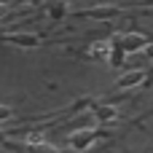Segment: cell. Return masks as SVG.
<instances>
[{
    "instance_id": "cell-7",
    "label": "cell",
    "mask_w": 153,
    "mask_h": 153,
    "mask_svg": "<svg viewBox=\"0 0 153 153\" xmlns=\"http://www.w3.org/2000/svg\"><path fill=\"white\" fill-rule=\"evenodd\" d=\"M11 40H16L19 46H35V43H38V40H35L32 35H13Z\"/></svg>"
},
{
    "instance_id": "cell-4",
    "label": "cell",
    "mask_w": 153,
    "mask_h": 153,
    "mask_svg": "<svg viewBox=\"0 0 153 153\" xmlns=\"http://www.w3.org/2000/svg\"><path fill=\"white\" fill-rule=\"evenodd\" d=\"M89 54H91L94 59H108V56H110V43H108V40H97V43L89 48Z\"/></svg>"
},
{
    "instance_id": "cell-2",
    "label": "cell",
    "mask_w": 153,
    "mask_h": 153,
    "mask_svg": "<svg viewBox=\"0 0 153 153\" xmlns=\"http://www.w3.org/2000/svg\"><path fill=\"white\" fill-rule=\"evenodd\" d=\"M94 129H78V132H73L70 134V145L75 148V151H86L91 143H94Z\"/></svg>"
},
{
    "instance_id": "cell-3",
    "label": "cell",
    "mask_w": 153,
    "mask_h": 153,
    "mask_svg": "<svg viewBox=\"0 0 153 153\" xmlns=\"http://www.w3.org/2000/svg\"><path fill=\"white\" fill-rule=\"evenodd\" d=\"M143 78H145V73H143V70H132V73L121 75L116 86H118V89H132V86H140V83H143Z\"/></svg>"
},
{
    "instance_id": "cell-5",
    "label": "cell",
    "mask_w": 153,
    "mask_h": 153,
    "mask_svg": "<svg viewBox=\"0 0 153 153\" xmlns=\"http://www.w3.org/2000/svg\"><path fill=\"white\" fill-rule=\"evenodd\" d=\"M24 143H27V145L40 148V145H46V134H43V132H38V129H35V132H27V134H24Z\"/></svg>"
},
{
    "instance_id": "cell-1",
    "label": "cell",
    "mask_w": 153,
    "mask_h": 153,
    "mask_svg": "<svg viewBox=\"0 0 153 153\" xmlns=\"http://www.w3.org/2000/svg\"><path fill=\"white\" fill-rule=\"evenodd\" d=\"M118 40H121V48H124L126 54L145 51V48H148V38H145V35H140V32H126V35H121Z\"/></svg>"
},
{
    "instance_id": "cell-6",
    "label": "cell",
    "mask_w": 153,
    "mask_h": 153,
    "mask_svg": "<svg viewBox=\"0 0 153 153\" xmlns=\"http://www.w3.org/2000/svg\"><path fill=\"white\" fill-rule=\"evenodd\" d=\"M97 116H100V121H116L118 118V110L110 108V105H105V108H97Z\"/></svg>"
}]
</instances>
